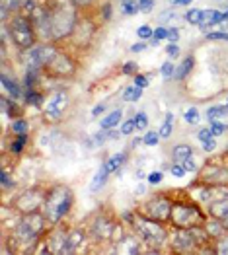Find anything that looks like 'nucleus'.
I'll list each match as a JSON object with an SVG mask.
<instances>
[{
  "instance_id": "obj_1",
  "label": "nucleus",
  "mask_w": 228,
  "mask_h": 255,
  "mask_svg": "<svg viewBox=\"0 0 228 255\" xmlns=\"http://www.w3.org/2000/svg\"><path fill=\"white\" fill-rule=\"evenodd\" d=\"M72 205V193L68 187H55L45 197V214L51 222H59Z\"/></svg>"
},
{
  "instance_id": "obj_2",
  "label": "nucleus",
  "mask_w": 228,
  "mask_h": 255,
  "mask_svg": "<svg viewBox=\"0 0 228 255\" xmlns=\"http://www.w3.org/2000/svg\"><path fill=\"white\" fill-rule=\"evenodd\" d=\"M51 20H53V37H55V39L66 37V35L72 33L74 28L78 26V20H76V4H72L70 0H68V4L59 6V8L51 14Z\"/></svg>"
},
{
  "instance_id": "obj_3",
  "label": "nucleus",
  "mask_w": 228,
  "mask_h": 255,
  "mask_svg": "<svg viewBox=\"0 0 228 255\" xmlns=\"http://www.w3.org/2000/svg\"><path fill=\"white\" fill-rule=\"evenodd\" d=\"M8 28H10V37L18 47L32 49V45L35 41V28H33L32 20H28L26 16H16V18H12Z\"/></svg>"
},
{
  "instance_id": "obj_4",
  "label": "nucleus",
  "mask_w": 228,
  "mask_h": 255,
  "mask_svg": "<svg viewBox=\"0 0 228 255\" xmlns=\"http://www.w3.org/2000/svg\"><path fill=\"white\" fill-rule=\"evenodd\" d=\"M43 216L37 214V212H30L20 224H18V230H16V236L22 239V241H33L41 232H43Z\"/></svg>"
},
{
  "instance_id": "obj_5",
  "label": "nucleus",
  "mask_w": 228,
  "mask_h": 255,
  "mask_svg": "<svg viewBox=\"0 0 228 255\" xmlns=\"http://www.w3.org/2000/svg\"><path fill=\"white\" fill-rule=\"evenodd\" d=\"M170 216H172L174 224L181 226V228H193L199 224V220H203L201 212L191 205H174Z\"/></svg>"
},
{
  "instance_id": "obj_6",
  "label": "nucleus",
  "mask_w": 228,
  "mask_h": 255,
  "mask_svg": "<svg viewBox=\"0 0 228 255\" xmlns=\"http://www.w3.org/2000/svg\"><path fill=\"white\" fill-rule=\"evenodd\" d=\"M137 230H139V234H141L147 241H150V243H156V245H158V243H162V241L166 239L164 228H162L160 222L154 220V218H139Z\"/></svg>"
},
{
  "instance_id": "obj_7",
  "label": "nucleus",
  "mask_w": 228,
  "mask_h": 255,
  "mask_svg": "<svg viewBox=\"0 0 228 255\" xmlns=\"http://www.w3.org/2000/svg\"><path fill=\"white\" fill-rule=\"evenodd\" d=\"M57 49L53 45H37L30 49V66L32 68H41L53 63V59L57 57Z\"/></svg>"
},
{
  "instance_id": "obj_8",
  "label": "nucleus",
  "mask_w": 228,
  "mask_h": 255,
  "mask_svg": "<svg viewBox=\"0 0 228 255\" xmlns=\"http://www.w3.org/2000/svg\"><path fill=\"white\" fill-rule=\"evenodd\" d=\"M45 197H47L45 191L30 189L18 199V208H22L24 212H35L41 205H45Z\"/></svg>"
},
{
  "instance_id": "obj_9",
  "label": "nucleus",
  "mask_w": 228,
  "mask_h": 255,
  "mask_svg": "<svg viewBox=\"0 0 228 255\" xmlns=\"http://www.w3.org/2000/svg\"><path fill=\"white\" fill-rule=\"evenodd\" d=\"M172 203L166 199V197H156L148 203V210H150V218L158 220V222H164L170 218L172 214Z\"/></svg>"
},
{
  "instance_id": "obj_10",
  "label": "nucleus",
  "mask_w": 228,
  "mask_h": 255,
  "mask_svg": "<svg viewBox=\"0 0 228 255\" xmlns=\"http://www.w3.org/2000/svg\"><path fill=\"white\" fill-rule=\"evenodd\" d=\"M65 105H66V94H65V92H59V94H55L53 99L47 103L45 113H47L51 119H59L61 113H63V107H65Z\"/></svg>"
},
{
  "instance_id": "obj_11",
  "label": "nucleus",
  "mask_w": 228,
  "mask_h": 255,
  "mask_svg": "<svg viewBox=\"0 0 228 255\" xmlns=\"http://www.w3.org/2000/svg\"><path fill=\"white\" fill-rule=\"evenodd\" d=\"M121 117H123V113H121L119 109H115V111H111L107 117H103V119H101L99 127H101V129H107V131H111L113 127H117V125H119Z\"/></svg>"
},
{
  "instance_id": "obj_12",
  "label": "nucleus",
  "mask_w": 228,
  "mask_h": 255,
  "mask_svg": "<svg viewBox=\"0 0 228 255\" xmlns=\"http://www.w3.org/2000/svg\"><path fill=\"white\" fill-rule=\"evenodd\" d=\"M125 164V154L123 152H117V154H113L105 164L103 168L107 170V174H113V172H119V168Z\"/></svg>"
},
{
  "instance_id": "obj_13",
  "label": "nucleus",
  "mask_w": 228,
  "mask_h": 255,
  "mask_svg": "<svg viewBox=\"0 0 228 255\" xmlns=\"http://www.w3.org/2000/svg\"><path fill=\"white\" fill-rule=\"evenodd\" d=\"M107 175H109V174H107V170L101 166V168L98 170V174L94 175L92 183H90V191H92V193H98V191H99V189L107 183Z\"/></svg>"
},
{
  "instance_id": "obj_14",
  "label": "nucleus",
  "mask_w": 228,
  "mask_h": 255,
  "mask_svg": "<svg viewBox=\"0 0 228 255\" xmlns=\"http://www.w3.org/2000/svg\"><path fill=\"white\" fill-rule=\"evenodd\" d=\"M0 80H2V86L6 88V92L12 96V99L20 96V86H18V82H16V80H12V78H10L6 72H2V74H0Z\"/></svg>"
},
{
  "instance_id": "obj_15",
  "label": "nucleus",
  "mask_w": 228,
  "mask_h": 255,
  "mask_svg": "<svg viewBox=\"0 0 228 255\" xmlns=\"http://www.w3.org/2000/svg\"><path fill=\"white\" fill-rule=\"evenodd\" d=\"M172 156H174V160L176 162H183V160H189L191 156H193V150H191V146H187V144H178L176 148H174V152H172Z\"/></svg>"
},
{
  "instance_id": "obj_16",
  "label": "nucleus",
  "mask_w": 228,
  "mask_h": 255,
  "mask_svg": "<svg viewBox=\"0 0 228 255\" xmlns=\"http://www.w3.org/2000/svg\"><path fill=\"white\" fill-rule=\"evenodd\" d=\"M185 20H187V24H191V26H201V24L205 22V10L191 8V10H187Z\"/></svg>"
},
{
  "instance_id": "obj_17",
  "label": "nucleus",
  "mask_w": 228,
  "mask_h": 255,
  "mask_svg": "<svg viewBox=\"0 0 228 255\" xmlns=\"http://www.w3.org/2000/svg\"><path fill=\"white\" fill-rule=\"evenodd\" d=\"M191 68H193V57H187L178 68H176V74H174V78L176 80H183L189 72H191Z\"/></svg>"
},
{
  "instance_id": "obj_18",
  "label": "nucleus",
  "mask_w": 228,
  "mask_h": 255,
  "mask_svg": "<svg viewBox=\"0 0 228 255\" xmlns=\"http://www.w3.org/2000/svg\"><path fill=\"white\" fill-rule=\"evenodd\" d=\"M121 12L123 16H135L141 12L139 8V0H121Z\"/></svg>"
},
{
  "instance_id": "obj_19",
  "label": "nucleus",
  "mask_w": 228,
  "mask_h": 255,
  "mask_svg": "<svg viewBox=\"0 0 228 255\" xmlns=\"http://www.w3.org/2000/svg\"><path fill=\"white\" fill-rule=\"evenodd\" d=\"M94 232H96V236H99V238H107L109 232H111V222L105 220V218L96 220V224H94Z\"/></svg>"
},
{
  "instance_id": "obj_20",
  "label": "nucleus",
  "mask_w": 228,
  "mask_h": 255,
  "mask_svg": "<svg viewBox=\"0 0 228 255\" xmlns=\"http://www.w3.org/2000/svg\"><path fill=\"white\" fill-rule=\"evenodd\" d=\"M141 96H143V88H139V86H129V88H125V92H123V99H125V101H131V103L139 101Z\"/></svg>"
},
{
  "instance_id": "obj_21",
  "label": "nucleus",
  "mask_w": 228,
  "mask_h": 255,
  "mask_svg": "<svg viewBox=\"0 0 228 255\" xmlns=\"http://www.w3.org/2000/svg\"><path fill=\"white\" fill-rule=\"evenodd\" d=\"M224 115H228V103H226V105H212V107L207 111L209 121H218V119L224 117Z\"/></svg>"
},
{
  "instance_id": "obj_22",
  "label": "nucleus",
  "mask_w": 228,
  "mask_h": 255,
  "mask_svg": "<svg viewBox=\"0 0 228 255\" xmlns=\"http://www.w3.org/2000/svg\"><path fill=\"white\" fill-rule=\"evenodd\" d=\"M172 121H174V113H168V115H166V121L162 123L160 131H158L162 139H170V135H172Z\"/></svg>"
},
{
  "instance_id": "obj_23",
  "label": "nucleus",
  "mask_w": 228,
  "mask_h": 255,
  "mask_svg": "<svg viewBox=\"0 0 228 255\" xmlns=\"http://www.w3.org/2000/svg\"><path fill=\"white\" fill-rule=\"evenodd\" d=\"M160 133H154V131H148L147 135H145V139H143V143L147 144V146H156L158 143H160Z\"/></svg>"
},
{
  "instance_id": "obj_24",
  "label": "nucleus",
  "mask_w": 228,
  "mask_h": 255,
  "mask_svg": "<svg viewBox=\"0 0 228 255\" xmlns=\"http://www.w3.org/2000/svg\"><path fill=\"white\" fill-rule=\"evenodd\" d=\"M212 212L218 218H226L228 216V203H214L212 205Z\"/></svg>"
},
{
  "instance_id": "obj_25",
  "label": "nucleus",
  "mask_w": 228,
  "mask_h": 255,
  "mask_svg": "<svg viewBox=\"0 0 228 255\" xmlns=\"http://www.w3.org/2000/svg\"><path fill=\"white\" fill-rule=\"evenodd\" d=\"M12 131L18 133V135H26V133H28V121H24V119H16V121L12 123Z\"/></svg>"
},
{
  "instance_id": "obj_26",
  "label": "nucleus",
  "mask_w": 228,
  "mask_h": 255,
  "mask_svg": "<svg viewBox=\"0 0 228 255\" xmlns=\"http://www.w3.org/2000/svg\"><path fill=\"white\" fill-rule=\"evenodd\" d=\"M160 74H162L166 80H168V78H172V76L176 74V64H174V63H170V61H168V63H164V64H162V68H160Z\"/></svg>"
},
{
  "instance_id": "obj_27",
  "label": "nucleus",
  "mask_w": 228,
  "mask_h": 255,
  "mask_svg": "<svg viewBox=\"0 0 228 255\" xmlns=\"http://www.w3.org/2000/svg\"><path fill=\"white\" fill-rule=\"evenodd\" d=\"M226 129H228V125H224V123H220V121H212V125H211V133H212V137H220Z\"/></svg>"
},
{
  "instance_id": "obj_28",
  "label": "nucleus",
  "mask_w": 228,
  "mask_h": 255,
  "mask_svg": "<svg viewBox=\"0 0 228 255\" xmlns=\"http://www.w3.org/2000/svg\"><path fill=\"white\" fill-rule=\"evenodd\" d=\"M135 123H137V129H147V127H148V117H147V113L139 111V113L135 115Z\"/></svg>"
},
{
  "instance_id": "obj_29",
  "label": "nucleus",
  "mask_w": 228,
  "mask_h": 255,
  "mask_svg": "<svg viewBox=\"0 0 228 255\" xmlns=\"http://www.w3.org/2000/svg\"><path fill=\"white\" fill-rule=\"evenodd\" d=\"M137 129V123H135V119H129L127 123H123V127H121V135H131L133 131Z\"/></svg>"
},
{
  "instance_id": "obj_30",
  "label": "nucleus",
  "mask_w": 228,
  "mask_h": 255,
  "mask_svg": "<svg viewBox=\"0 0 228 255\" xmlns=\"http://www.w3.org/2000/svg\"><path fill=\"white\" fill-rule=\"evenodd\" d=\"M26 141H28V135H20V137H18V139L12 143V152H16V154H18V152L24 148Z\"/></svg>"
},
{
  "instance_id": "obj_31",
  "label": "nucleus",
  "mask_w": 228,
  "mask_h": 255,
  "mask_svg": "<svg viewBox=\"0 0 228 255\" xmlns=\"http://www.w3.org/2000/svg\"><path fill=\"white\" fill-rule=\"evenodd\" d=\"M137 35H139L141 39H148V37H152V35H154V32H152V28H150V26H141V28L137 30Z\"/></svg>"
},
{
  "instance_id": "obj_32",
  "label": "nucleus",
  "mask_w": 228,
  "mask_h": 255,
  "mask_svg": "<svg viewBox=\"0 0 228 255\" xmlns=\"http://www.w3.org/2000/svg\"><path fill=\"white\" fill-rule=\"evenodd\" d=\"M183 119H185V123H195V121L199 119V111H197L195 107H191V109H187V111L183 113Z\"/></svg>"
},
{
  "instance_id": "obj_33",
  "label": "nucleus",
  "mask_w": 228,
  "mask_h": 255,
  "mask_svg": "<svg viewBox=\"0 0 228 255\" xmlns=\"http://www.w3.org/2000/svg\"><path fill=\"white\" fill-rule=\"evenodd\" d=\"M2 107H4V113H6V115H10V117H14V115L18 113V109H16V105H10V101H8V97H2Z\"/></svg>"
},
{
  "instance_id": "obj_34",
  "label": "nucleus",
  "mask_w": 228,
  "mask_h": 255,
  "mask_svg": "<svg viewBox=\"0 0 228 255\" xmlns=\"http://www.w3.org/2000/svg\"><path fill=\"white\" fill-rule=\"evenodd\" d=\"M170 174H172L174 177H183L187 172H185V168H183L181 164H174V166L170 168Z\"/></svg>"
},
{
  "instance_id": "obj_35",
  "label": "nucleus",
  "mask_w": 228,
  "mask_h": 255,
  "mask_svg": "<svg viewBox=\"0 0 228 255\" xmlns=\"http://www.w3.org/2000/svg\"><path fill=\"white\" fill-rule=\"evenodd\" d=\"M139 8H141V12L148 14V12H152L154 2H152V0H139Z\"/></svg>"
},
{
  "instance_id": "obj_36",
  "label": "nucleus",
  "mask_w": 228,
  "mask_h": 255,
  "mask_svg": "<svg viewBox=\"0 0 228 255\" xmlns=\"http://www.w3.org/2000/svg\"><path fill=\"white\" fill-rule=\"evenodd\" d=\"M166 55H168L170 59H176V57L179 55V47H178L176 43H170V45L166 47Z\"/></svg>"
},
{
  "instance_id": "obj_37",
  "label": "nucleus",
  "mask_w": 228,
  "mask_h": 255,
  "mask_svg": "<svg viewBox=\"0 0 228 255\" xmlns=\"http://www.w3.org/2000/svg\"><path fill=\"white\" fill-rule=\"evenodd\" d=\"M197 139H199L201 143H207V141H211V139H212V133H211V129H201V131L197 133Z\"/></svg>"
},
{
  "instance_id": "obj_38",
  "label": "nucleus",
  "mask_w": 228,
  "mask_h": 255,
  "mask_svg": "<svg viewBox=\"0 0 228 255\" xmlns=\"http://www.w3.org/2000/svg\"><path fill=\"white\" fill-rule=\"evenodd\" d=\"M135 86L147 88V86H148V78H147L145 74H137V76H135Z\"/></svg>"
},
{
  "instance_id": "obj_39",
  "label": "nucleus",
  "mask_w": 228,
  "mask_h": 255,
  "mask_svg": "<svg viewBox=\"0 0 228 255\" xmlns=\"http://www.w3.org/2000/svg\"><path fill=\"white\" fill-rule=\"evenodd\" d=\"M28 101L33 103V105H39V103H41V96H39L37 92H32V90H30V92H28Z\"/></svg>"
},
{
  "instance_id": "obj_40",
  "label": "nucleus",
  "mask_w": 228,
  "mask_h": 255,
  "mask_svg": "<svg viewBox=\"0 0 228 255\" xmlns=\"http://www.w3.org/2000/svg\"><path fill=\"white\" fill-rule=\"evenodd\" d=\"M152 37H156L158 41H160V39H168V30H166V28H156Z\"/></svg>"
},
{
  "instance_id": "obj_41",
  "label": "nucleus",
  "mask_w": 228,
  "mask_h": 255,
  "mask_svg": "<svg viewBox=\"0 0 228 255\" xmlns=\"http://www.w3.org/2000/svg\"><path fill=\"white\" fill-rule=\"evenodd\" d=\"M168 39H170V43H176L179 39V30L178 28H170L168 30Z\"/></svg>"
},
{
  "instance_id": "obj_42",
  "label": "nucleus",
  "mask_w": 228,
  "mask_h": 255,
  "mask_svg": "<svg viewBox=\"0 0 228 255\" xmlns=\"http://www.w3.org/2000/svg\"><path fill=\"white\" fill-rule=\"evenodd\" d=\"M160 181H162V172H152V174H148V183L156 185V183H160Z\"/></svg>"
},
{
  "instance_id": "obj_43",
  "label": "nucleus",
  "mask_w": 228,
  "mask_h": 255,
  "mask_svg": "<svg viewBox=\"0 0 228 255\" xmlns=\"http://www.w3.org/2000/svg\"><path fill=\"white\" fill-rule=\"evenodd\" d=\"M207 39H226L228 41V33H224V32H211V33H207Z\"/></svg>"
},
{
  "instance_id": "obj_44",
  "label": "nucleus",
  "mask_w": 228,
  "mask_h": 255,
  "mask_svg": "<svg viewBox=\"0 0 228 255\" xmlns=\"http://www.w3.org/2000/svg\"><path fill=\"white\" fill-rule=\"evenodd\" d=\"M105 107H107L105 103H98V105L92 109V117H99V115L103 113V109H105Z\"/></svg>"
},
{
  "instance_id": "obj_45",
  "label": "nucleus",
  "mask_w": 228,
  "mask_h": 255,
  "mask_svg": "<svg viewBox=\"0 0 228 255\" xmlns=\"http://www.w3.org/2000/svg\"><path fill=\"white\" fill-rule=\"evenodd\" d=\"M181 166L185 168V172H193V170H197V166H195V162H193L191 158H189V160H183Z\"/></svg>"
},
{
  "instance_id": "obj_46",
  "label": "nucleus",
  "mask_w": 228,
  "mask_h": 255,
  "mask_svg": "<svg viewBox=\"0 0 228 255\" xmlns=\"http://www.w3.org/2000/svg\"><path fill=\"white\" fill-rule=\"evenodd\" d=\"M218 253H228V238L218 241Z\"/></svg>"
},
{
  "instance_id": "obj_47",
  "label": "nucleus",
  "mask_w": 228,
  "mask_h": 255,
  "mask_svg": "<svg viewBox=\"0 0 228 255\" xmlns=\"http://www.w3.org/2000/svg\"><path fill=\"white\" fill-rule=\"evenodd\" d=\"M0 179H2V185H4V187H14V181L8 179V174H6V172L0 174Z\"/></svg>"
},
{
  "instance_id": "obj_48",
  "label": "nucleus",
  "mask_w": 228,
  "mask_h": 255,
  "mask_svg": "<svg viewBox=\"0 0 228 255\" xmlns=\"http://www.w3.org/2000/svg\"><path fill=\"white\" fill-rule=\"evenodd\" d=\"M137 70V63H127V66H123V74H133Z\"/></svg>"
},
{
  "instance_id": "obj_49",
  "label": "nucleus",
  "mask_w": 228,
  "mask_h": 255,
  "mask_svg": "<svg viewBox=\"0 0 228 255\" xmlns=\"http://www.w3.org/2000/svg\"><path fill=\"white\" fill-rule=\"evenodd\" d=\"M203 144H205V150H207V152H212V150L216 148V143H214V137H212L211 141H207V143H203Z\"/></svg>"
},
{
  "instance_id": "obj_50",
  "label": "nucleus",
  "mask_w": 228,
  "mask_h": 255,
  "mask_svg": "<svg viewBox=\"0 0 228 255\" xmlns=\"http://www.w3.org/2000/svg\"><path fill=\"white\" fill-rule=\"evenodd\" d=\"M145 49H147V43H135V45L131 47V51H133V53H143Z\"/></svg>"
},
{
  "instance_id": "obj_51",
  "label": "nucleus",
  "mask_w": 228,
  "mask_h": 255,
  "mask_svg": "<svg viewBox=\"0 0 228 255\" xmlns=\"http://www.w3.org/2000/svg\"><path fill=\"white\" fill-rule=\"evenodd\" d=\"M72 4H78V6H88V4H94L96 0H70Z\"/></svg>"
},
{
  "instance_id": "obj_52",
  "label": "nucleus",
  "mask_w": 228,
  "mask_h": 255,
  "mask_svg": "<svg viewBox=\"0 0 228 255\" xmlns=\"http://www.w3.org/2000/svg\"><path fill=\"white\" fill-rule=\"evenodd\" d=\"M172 18H176V12H172V10H170V12L166 10V12H162V16H160V20H162V22H166V20H172Z\"/></svg>"
},
{
  "instance_id": "obj_53",
  "label": "nucleus",
  "mask_w": 228,
  "mask_h": 255,
  "mask_svg": "<svg viewBox=\"0 0 228 255\" xmlns=\"http://www.w3.org/2000/svg\"><path fill=\"white\" fill-rule=\"evenodd\" d=\"M193 2V0H172L174 6H189Z\"/></svg>"
},
{
  "instance_id": "obj_54",
  "label": "nucleus",
  "mask_w": 228,
  "mask_h": 255,
  "mask_svg": "<svg viewBox=\"0 0 228 255\" xmlns=\"http://www.w3.org/2000/svg\"><path fill=\"white\" fill-rule=\"evenodd\" d=\"M103 18H105V20L111 18V4H105V6H103Z\"/></svg>"
},
{
  "instance_id": "obj_55",
  "label": "nucleus",
  "mask_w": 228,
  "mask_h": 255,
  "mask_svg": "<svg viewBox=\"0 0 228 255\" xmlns=\"http://www.w3.org/2000/svg\"><path fill=\"white\" fill-rule=\"evenodd\" d=\"M137 193H139V195L145 193V185H139V187H137Z\"/></svg>"
},
{
  "instance_id": "obj_56",
  "label": "nucleus",
  "mask_w": 228,
  "mask_h": 255,
  "mask_svg": "<svg viewBox=\"0 0 228 255\" xmlns=\"http://www.w3.org/2000/svg\"><path fill=\"white\" fill-rule=\"evenodd\" d=\"M228 20V10L226 12H222V22H226Z\"/></svg>"
},
{
  "instance_id": "obj_57",
  "label": "nucleus",
  "mask_w": 228,
  "mask_h": 255,
  "mask_svg": "<svg viewBox=\"0 0 228 255\" xmlns=\"http://www.w3.org/2000/svg\"><path fill=\"white\" fill-rule=\"evenodd\" d=\"M224 228H228V216L224 218Z\"/></svg>"
}]
</instances>
